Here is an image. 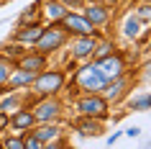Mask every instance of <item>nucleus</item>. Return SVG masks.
<instances>
[{
  "label": "nucleus",
  "instance_id": "2",
  "mask_svg": "<svg viewBox=\"0 0 151 149\" xmlns=\"http://www.w3.org/2000/svg\"><path fill=\"white\" fill-rule=\"evenodd\" d=\"M77 110L87 118H105L108 116V100L100 98L97 93H87L85 98L77 100Z\"/></svg>",
  "mask_w": 151,
  "mask_h": 149
},
{
  "label": "nucleus",
  "instance_id": "1",
  "mask_svg": "<svg viewBox=\"0 0 151 149\" xmlns=\"http://www.w3.org/2000/svg\"><path fill=\"white\" fill-rule=\"evenodd\" d=\"M77 85H80V90H85V93H100V90H105V85H108V80L100 75V70H97L95 64H87V67H82L80 72H77Z\"/></svg>",
  "mask_w": 151,
  "mask_h": 149
},
{
  "label": "nucleus",
  "instance_id": "24",
  "mask_svg": "<svg viewBox=\"0 0 151 149\" xmlns=\"http://www.w3.org/2000/svg\"><path fill=\"white\" fill-rule=\"evenodd\" d=\"M136 18H141V21H149V3L138 5V16H136Z\"/></svg>",
  "mask_w": 151,
  "mask_h": 149
},
{
  "label": "nucleus",
  "instance_id": "6",
  "mask_svg": "<svg viewBox=\"0 0 151 149\" xmlns=\"http://www.w3.org/2000/svg\"><path fill=\"white\" fill-rule=\"evenodd\" d=\"M62 28L67 33H74V36H90V33H95V26L90 23L87 18L85 16H74V13H64Z\"/></svg>",
  "mask_w": 151,
  "mask_h": 149
},
{
  "label": "nucleus",
  "instance_id": "8",
  "mask_svg": "<svg viewBox=\"0 0 151 149\" xmlns=\"http://www.w3.org/2000/svg\"><path fill=\"white\" fill-rule=\"evenodd\" d=\"M92 49H95V39H92V33H90V36H77V41H74V52H72V54L77 57V59H82V57H90V54H92Z\"/></svg>",
  "mask_w": 151,
  "mask_h": 149
},
{
  "label": "nucleus",
  "instance_id": "12",
  "mask_svg": "<svg viewBox=\"0 0 151 149\" xmlns=\"http://www.w3.org/2000/svg\"><path fill=\"white\" fill-rule=\"evenodd\" d=\"M123 87H126V80H123V75L115 80H110V85H105V90H108V100H120L123 98Z\"/></svg>",
  "mask_w": 151,
  "mask_h": 149
},
{
  "label": "nucleus",
  "instance_id": "23",
  "mask_svg": "<svg viewBox=\"0 0 151 149\" xmlns=\"http://www.w3.org/2000/svg\"><path fill=\"white\" fill-rule=\"evenodd\" d=\"M3 147L5 149H23V139H8Z\"/></svg>",
  "mask_w": 151,
  "mask_h": 149
},
{
  "label": "nucleus",
  "instance_id": "5",
  "mask_svg": "<svg viewBox=\"0 0 151 149\" xmlns=\"http://www.w3.org/2000/svg\"><path fill=\"white\" fill-rule=\"evenodd\" d=\"M33 85H36V93H41V95H54L56 90H62L64 75H62L59 70H54V72H41L39 77H33Z\"/></svg>",
  "mask_w": 151,
  "mask_h": 149
},
{
  "label": "nucleus",
  "instance_id": "9",
  "mask_svg": "<svg viewBox=\"0 0 151 149\" xmlns=\"http://www.w3.org/2000/svg\"><path fill=\"white\" fill-rule=\"evenodd\" d=\"M46 67V57L41 54V52H36V54H28L21 59V70H31V72H39Z\"/></svg>",
  "mask_w": 151,
  "mask_h": 149
},
{
  "label": "nucleus",
  "instance_id": "7",
  "mask_svg": "<svg viewBox=\"0 0 151 149\" xmlns=\"http://www.w3.org/2000/svg\"><path fill=\"white\" fill-rule=\"evenodd\" d=\"M59 113H62V105L56 100H44L36 105V113H33V121H44V124H49V121H54V118H59Z\"/></svg>",
  "mask_w": 151,
  "mask_h": 149
},
{
  "label": "nucleus",
  "instance_id": "13",
  "mask_svg": "<svg viewBox=\"0 0 151 149\" xmlns=\"http://www.w3.org/2000/svg\"><path fill=\"white\" fill-rule=\"evenodd\" d=\"M77 131H80L82 136H97V134L103 131V126L97 124V121H90V118L85 116L82 121H77Z\"/></svg>",
  "mask_w": 151,
  "mask_h": 149
},
{
  "label": "nucleus",
  "instance_id": "20",
  "mask_svg": "<svg viewBox=\"0 0 151 149\" xmlns=\"http://www.w3.org/2000/svg\"><path fill=\"white\" fill-rule=\"evenodd\" d=\"M131 110H149V95L143 93V95H138V98H131Z\"/></svg>",
  "mask_w": 151,
  "mask_h": 149
},
{
  "label": "nucleus",
  "instance_id": "4",
  "mask_svg": "<svg viewBox=\"0 0 151 149\" xmlns=\"http://www.w3.org/2000/svg\"><path fill=\"white\" fill-rule=\"evenodd\" d=\"M95 67L100 70V75L110 82V80H115V77L123 75L126 62H123V57H120V54H105V57H100V59L95 62Z\"/></svg>",
  "mask_w": 151,
  "mask_h": 149
},
{
  "label": "nucleus",
  "instance_id": "3",
  "mask_svg": "<svg viewBox=\"0 0 151 149\" xmlns=\"http://www.w3.org/2000/svg\"><path fill=\"white\" fill-rule=\"evenodd\" d=\"M64 39H67V31H64L62 26H51V28H44V31H41V36L33 41V44H36V52L49 54V52H54V49L62 47Z\"/></svg>",
  "mask_w": 151,
  "mask_h": 149
},
{
  "label": "nucleus",
  "instance_id": "15",
  "mask_svg": "<svg viewBox=\"0 0 151 149\" xmlns=\"http://www.w3.org/2000/svg\"><path fill=\"white\" fill-rule=\"evenodd\" d=\"M10 124L16 126V129H31L33 126V113L31 110H18V113H13V118H10Z\"/></svg>",
  "mask_w": 151,
  "mask_h": 149
},
{
  "label": "nucleus",
  "instance_id": "16",
  "mask_svg": "<svg viewBox=\"0 0 151 149\" xmlns=\"http://www.w3.org/2000/svg\"><path fill=\"white\" fill-rule=\"evenodd\" d=\"M33 136H36V139H39L44 147H46L49 141H54L56 136H59V126H44L41 131H33Z\"/></svg>",
  "mask_w": 151,
  "mask_h": 149
},
{
  "label": "nucleus",
  "instance_id": "11",
  "mask_svg": "<svg viewBox=\"0 0 151 149\" xmlns=\"http://www.w3.org/2000/svg\"><path fill=\"white\" fill-rule=\"evenodd\" d=\"M85 18L92 26H103V23H108V10H105V5H90Z\"/></svg>",
  "mask_w": 151,
  "mask_h": 149
},
{
  "label": "nucleus",
  "instance_id": "14",
  "mask_svg": "<svg viewBox=\"0 0 151 149\" xmlns=\"http://www.w3.org/2000/svg\"><path fill=\"white\" fill-rule=\"evenodd\" d=\"M33 77H36V72H31V70H18L16 75H10V87H23V85H31L33 82Z\"/></svg>",
  "mask_w": 151,
  "mask_h": 149
},
{
  "label": "nucleus",
  "instance_id": "10",
  "mask_svg": "<svg viewBox=\"0 0 151 149\" xmlns=\"http://www.w3.org/2000/svg\"><path fill=\"white\" fill-rule=\"evenodd\" d=\"M41 31H44L41 23H31V26L26 23V26H21V31H18L16 39H18V41H26V44H33V41L41 36Z\"/></svg>",
  "mask_w": 151,
  "mask_h": 149
},
{
  "label": "nucleus",
  "instance_id": "25",
  "mask_svg": "<svg viewBox=\"0 0 151 149\" xmlns=\"http://www.w3.org/2000/svg\"><path fill=\"white\" fill-rule=\"evenodd\" d=\"M64 8H77V5H82V0H62Z\"/></svg>",
  "mask_w": 151,
  "mask_h": 149
},
{
  "label": "nucleus",
  "instance_id": "22",
  "mask_svg": "<svg viewBox=\"0 0 151 149\" xmlns=\"http://www.w3.org/2000/svg\"><path fill=\"white\" fill-rule=\"evenodd\" d=\"M8 77H10V64L0 62V85H5V82H8Z\"/></svg>",
  "mask_w": 151,
  "mask_h": 149
},
{
  "label": "nucleus",
  "instance_id": "26",
  "mask_svg": "<svg viewBox=\"0 0 151 149\" xmlns=\"http://www.w3.org/2000/svg\"><path fill=\"white\" fill-rule=\"evenodd\" d=\"M5 124H8V116H5V110H0V131L5 129Z\"/></svg>",
  "mask_w": 151,
  "mask_h": 149
},
{
  "label": "nucleus",
  "instance_id": "19",
  "mask_svg": "<svg viewBox=\"0 0 151 149\" xmlns=\"http://www.w3.org/2000/svg\"><path fill=\"white\" fill-rule=\"evenodd\" d=\"M39 10H41L39 3H33L28 10H23V13H21V26H26L28 21H31V23H36V21H39Z\"/></svg>",
  "mask_w": 151,
  "mask_h": 149
},
{
  "label": "nucleus",
  "instance_id": "18",
  "mask_svg": "<svg viewBox=\"0 0 151 149\" xmlns=\"http://www.w3.org/2000/svg\"><path fill=\"white\" fill-rule=\"evenodd\" d=\"M64 13H67V10H64L62 3H56V0H49L46 3V16L51 18V21H62Z\"/></svg>",
  "mask_w": 151,
  "mask_h": 149
},
{
  "label": "nucleus",
  "instance_id": "21",
  "mask_svg": "<svg viewBox=\"0 0 151 149\" xmlns=\"http://www.w3.org/2000/svg\"><path fill=\"white\" fill-rule=\"evenodd\" d=\"M41 147H44V144H41V141L36 139L33 134H31V136H26V139H23V149H41Z\"/></svg>",
  "mask_w": 151,
  "mask_h": 149
},
{
  "label": "nucleus",
  "instance_id": "17",
  "mask_svg": "<svg viewBox=\"0 0 151 149\" xmlns=\"http://www.w3.org/2000/svg\"><path fill=\"white\" fill-rule=\"evenodd\" d=\"M138 31H141L138 18H136V16H128L126 21H123V33H126L128 39H136V36H138Z\"/></svg>",
  "mask_w": 151,
  "mask_h": 149
},
{
  "label": "nucleus",
  "instance_id": "27",
  "mask_svg": "<svg viewBox=\"0 0 151 149\" xmlns=\"http://www.w3.org/2000/svg\"><path fill=\"white\" fill-rule=\"evenodd\" d=\"M108 49H110V47H108V44H103V47L97 49V59H100V57H105V54H108Z\"/></svg>",
  "mask_w": 151,
  "mask_h": 149
}]
</instances>
